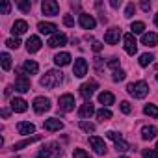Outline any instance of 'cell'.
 <instances>
[{"mask_svg": "<svg viewBox=\"0 0 158 158\" xmlns=\"http://www.w3.org/2000/svg\"><path fill=\"white\" fill-rule=\"evenodd\" d=\"M61 82H63V74H61V71H56V69L48 71L45 76H41V80H39V84L43 88H47V89H52V88L60 86Z\"/></svg>", "mask_w": 158, "mask_h": 158, "instance_id": "1", "label": "cell"}, {"mask_svg": "<svg viewBox=\"0 0 158 158\" xmlns=\"http://www.w3.org/2000/svg\"><path fill=\"white\" fill-rule=\"evenodd\" d=\"M127 91H128V95H132L134 99H143V97H147V93H149V84L143 82V80L132 82V84L127 86Z\"/></svg>", "mask_w": 158, "mask_h": 158, "instance_id": "2", "label": "cell"}, {"mask_svg": "<svg viewBox=\"0 0 158 158\" xmlns=\"http://www.w3.org/2000/svg\"><path fill=\"white\" fill-rule=\"evenodd\" d=\"M63 151L58 143H48L45 147H41V151L37 152V158H50V156H61Z\"/></svg>", "mask_w": 158, "mask_h": 158, "instance_id": "3", "label": "cell"}, {"mask_svg": "<svg viewBox=\"0 0 158 158\" xmlns=\"http://www.w3.org/2000/svg\"><path fill=\"white\" fill-rule=\"evenodd\" d=\"M73 74L76 78H84L88 74V61L84 58H76L74 60V67H73Z\"/></svg>", "mask_w": 158, "mask_h": 158, "instance_id": "4", "label": "cell"}, {"mask_svg": "<svg viewBox=\"0 0 158 158\" xmlns=\"http://www.w3.org/2000/svg\"><path fill=\"white\" fill-rule=\"evenodd\" d=\"M123 43H125V50H127L128 56H134L138 52V43H136L134 34H125L123 35Z\"/></svg>", "mask_w": 158, "mask_h": 158, "instance_id": "5", "label": "cell"}, {"mask_svg": "<svg viewBox=\"0 0 158 158\" xmlns=\"http://www.w3.org/2000/svg\"><path fill=\"white\" fill-rule=\"evenodd\" d=\"M99 86H97V82L95 80H91V82H86V84H82L80 86V95L86 99V102H89L91 101V97H93V93H95V89H97Z\"/></svg>", "mask_w": 158, "mask_h": 158, "instance_id": "6", "label": "cell"}, {"mask_svg": "<svg viewBox=\"0 0 158 158\" xmlns=\"http://www.w3.org/2000/svg\"><path fill=\"white\" fill-rule=\"evenodd\" d=\"M41 10H43L45 15H50V17L60 13V6H58V2H54V0H43V2H41Z\"/></svg>", "mask_w": 158, "mask_h": 158, "instance_id": "7", "label": "cell"}, {"mask_svg": "<svg viewBox=\"0 0 158 158\" xmlns=\"http://www.w3.org/2000/svg\"><path fill=\"white\" fill-rule=\"evenodd\" d=\"M58 104H60V110H63V112H73V110H74V97H73L71 93H65V95L60 97Z\"/></svg>", "mask_w": 158, "mask_h": 158, "instance_id": "8", "label": "cell"}, {"mask_svg": "<svg viewBox=\"0 0 158 158\" xmlns=\"http://www.w3.org/2000/svg\"><path fill=\"white\" fill-rule=\"evenodd\" d=\"M15 89L19 93L30 91V78L26 74H17V78H15Z\"/></svg>", "mask_w": 158, "mask_h": 158, "instance_id": "9", "label": "cell"}, {"mask_svg": "<svg viewBox=\"0 0 158 158\" xmlns=\"http://www.w3.org/2000/svg\"><path fill=\"white\" fill-rule=\"evenodd\" d=\"M89 145L93 147V151H95L97 154H106V151H108L104 139H101L99 136H89Z\"/></svg>", "mask_w": 158, "mask_h": 158, "instance_id": "10", "label": "cell"}, {"mask_svg": "<svg viewBox=\"0 0 158 158\" xmlns=\"http://www.w3.org/2000/svg\"><path fill=\"white\" fill-rule=\"evenodd\" d=\"M34 110H35L37 114L48 112V110H50V101L45 99V97H35V99H34Z\"/></svg>", "mask_w": 158, "mask_h": 158, "instance_id": "11", "label": "cell"}, {"mask_svg": "<svg viewBox=\"0 0 158 158\" xmlns=\"http://www.w3.org/2000/svg\"><path fill=\"white\" fill-rule=\"evenodd\" d=\"M43 128H45V130H48V132H58V130H61V128H63V123H61L58 117H50V119H45Z\"/></svg>", "mask_w": 158, "mask_h": 158, "instance_id": "12", "label": "cell"}, {"mask_svg": "<svg viewBox=\"0 0 158 158\" xmlns=\"http://www.w3.org/2000/svg\"><path fill=\"white\" fill-rule=\"evenodd\" d=\"M78 24H80L84 30H93L95 24H97V21L91 15H88V13H80V17H78Z\"/></svg>", "mask_w": 158, "mask_h": 158, "instance_id": "13", "label": "cell"}, {"mask_svg": "<svg viewBox=\"0 0 158 158\" xmlns=\"http://www.w3.org/2000/svg\"><path fill=\"white\" fill-rule=\"evenodd\" d=\"M65 43H67V35L58 32V34L50 35V39H48V43H47V45H48L50 48H56V47H63Z\"/></svg>", "mask_w": 158, "mask_h": 158, "instance_id": "14", "label": "cell"}, {"mask_svg": "<svg viewBox=\"0 0 158 158\" xmlns=\"http://www.w3.org/2000/svg\"><path fill=\"white\" fill-rule=\"evenodd\" d=\"M119 37H121V30H119V28H110V30L104 34V41H106L108 45H115V43L119 41Z\"/></svg>", "mask_w": 158, "mask_h": 158, "instance_id": "15", "label": "cell"}, {"mask_svg": "<svg viewBox=\"0 0 158 158\" xmlns=\"http://www.w3.org/2000/svg\"><path fill=\"white\" fill-rule=\"evenodd\" d=\"M37 30H39L41 34H45V35H54V34H58V32H56L58 26H56L54 23H39V24H37Z\"/></svg>", "mask_w": 158, "mask_h": 158, "instance_id": "16", "label": "cell"}, {"mask_svg": "<svg viewBox=\"0 0 158 158\" xmlns=\"http://www.w3.org/2000/svg\"><path fill=\"white\" fill-rule=\"evenodd\" d=\"M26 108H28V102H26L24 99H21V97L11 99V110H13V112L23 114V112H26Z\"/></svg>", "mask_w": 158, "mask_h": 158, "instance_id": "17", "label": "cell"}, {"mask_svg": "<svg viewBox=\"0 0 158 158\" xmlns=\"http://www.w3.org/2000/svg\"><path fill=\"white\" fill-rule=\"evenodd\" d=\"M41 39L37 37V35H30L28 37V41H26V50L28 52H37L39 48H41Z\"/></svg>", "mask_w": 158, "mask_h": 158, "instance_id": "18", "label": "cell"}, {"mask_svg": "<svg viewBox=\"0 0 158 158\" xmlns=\"http://www.w3.org/2000/svg\"><path fill=\"white\" fill-rule=\"evenodd\" d=\"M93 114H95V108H93L91 101H89V102H86V104H82V106H80V110H78V117H80V119L91 117Z\"/></svg>", "mask_w": 158, "mask_h": 158, "instance_id": "19", "label": "cell"}, {"mask_svg": "<svg viewBox=\"0 0 158 158\" xmlns=\"http://www.w3.org/2000/svg\"><path fill=\"white\" fill-rule=\"evenodd\" d=\"M141 43H143L145 47H156V45H158V34H154V32L143 34V35H141Z\"/></svg>", "mask_w": 158, "mask_h": 158, "instance_id": "20", "label": "cell"}, {"mask_svg": "<svg viewBox=\"0 0 158 158\" xmlns=\"http://www.w3.org/2000/svg\"><path fill=\"white\" fill-rule=\"evenodd\" d=\"M26 30H28V23L26 21H15L13 26H11L13 35H23V34H26Z\"/></svg>", "mask_w": 158, "mask_h": 158, "instance_id": "21", "label": "cell"}, {"mask_svg": "<svg viewBox=\"0 0 158 158\" xmlns=\"http://www.w3.org/2000/svg\"><path fill=\"white\" fill-rule=\"evenodd\" d=\"M54 63H56L58 67L69 65V63H71V54H69V52H60V54H56V56H54Z\"/></svg>", "mask_w": 158, "mask_h": 158, "instance_id": "22", "label": "cell"}, {"mask_svg": "<svg viewBox=\"0 0 158 158\" xmlns=\"http://www.w3.org/2000/svg\"><path fill=\"white\" fill-rule=\"evenodd\" d=\"M17 130H19V134L26 136V134H34V132H35V127H34V123H28V121H21V123L17 125Z\"/></svg>", "mask_w": 158, "mask_h": 158, "instance_id": "23", "label": "cell"}, {"mask_svg": "<svg viewBox=\"0 0 158 158\" xmlns=\"http://www.w3.org/2000/svg\"><path fill=\"white\" fill-rule=\"evenodd\" d=\"M141 138H143L145 141L154 139V138H156V128H154L152 125H145V127L141 128Z\"/></svg>", "mask_w": 158, "mask_h": 158, "instance_id": "24", "label": "cell"}, {"mask_svg": "<svg viewBox=\"0 0 158 158\" xmlns=\"http://www.w3.org/2000/svg\"><path fill=\"white\" fill-rule=\"evenodd\" d=\"M23 69H24V73L26 74H37V71H39V65H37V61H34V60H26L24 61V65H23Z\"/></svg>", "mask_w": 158, "mask_h": 158, "instance_id": "25", "label": "cell"}, {"mask_svg": "<svg viewBox=\"0 0 158 158\" xmlns=\"http://www.w3.org/2000/svg\"><path fill=\"white\" fill-rule=\"evenodd\" d=\"M39 139H41V136H32V138H26V139H23V141L15 143V145H13V149H15V151H21V149H24V147H28V145H32V143H35V141H39Z\"/></svg>", "mask_w": 158, "mask_h": 158, "instance_id": "26", "label": "cell"}, {"mask_svg": "<svg viewBox=\"0 0 158 158\" xmlns=\"http://www.w3.org/2000/svg\"><path fill=\"white\" fill-rule=\"evenodd\" d=\"M114 101H115V97H114V93H110V91H102V93L99 95V102L104 104V106L114 104Z\"/></svg>", "mask_w": 158, "mask_h": 158, "instance_id": "27", "label": "cell"}, {"mask_svg": "<svg viewBox=\"0 0 158 158\" xmlns=\"http://www.w3.org/2000/svg\"><path fill=\"white\" fill-rule=\"evenodd\" d=\"M115 149H117V152H127V151H130V145L123 138H117L115 139Z\"/></svg>", "mask_w": 158, "mask_h": 158, "instance_id": "28", "label": "cell"}, {"mask_svg": "<svg viewBox=\"0 0 158 158\" xmlns=\"http://www.w3.org/2000/svg\"><path fill=\"white\" fill-rule=\"evenodd\" d=\"M143 114H145V115H149V117H158V108H156L154 104H145Z\"/></svg>", "mask_w": 158, "mask_h": 158, "instance_id": "29", "label": "cell"}, {"mask_svg": "<svg viewBox=\"0 0 158 158\" xmlns=\"http://www.w3.org/2000/svg\"><path fill=\"white\" fill-rule=\"evenodd\" d=\"M0 58H2V69L4 71H10L11 69V56L8 52H2V56H0Z\"/></svg>", "mask_w": 158, "mask_h": 158, "instance_id": "30", "label": "cell"}, {"mask_svg": "<svg viewBox=\"0 0 158 158\" xmlns=\"http://www.w3.org/2000/svg\"><path fill=\"white\" fill-rule=\"evenodd\" d=\"M17 8H19L23 13H28V11L32 10V2H30V0H19V2H17Z\"/></svg>", "mask_w": 158, "mask_h": 158, "instance_id": "31", "label": "cell"}, {"mask_svg": "<svg viewBox=\"0 0 158 158\" xmlns=\"http://www.w3.org/2000/svg\"><path fill=\"white\" fill-rule=\"evenodd\" d=\"M130 30H132V34H143L145 24H143L141 21H134V23L130 24Z\"/></svg>", "mask_w": 158, "mask_h": 158, "instance_id": "32", "label": "cell"}, {"mask_svg": "<svg viewBox=\"0 0 158 158\" xmlns=\"http://www.w3.org/2000/svg\"><path fill=\"white\" fill-rule=\"evenodd\" d=\"M97 117H99V121H108V119H112V112L108 110V108H102V110H99L97 112Z\"/></svg>", "mask_w": 158, "mask_h": 158, "instance_id": "33", "label": "cell"}, {"mask_svg": "<svg viewBox=\"0 0 158 158\" xmlns=\"http://www.w3.org/2000/svg\"><path fill=\"white\" fill-rule=\"evenodd\" d=\"M152 60H154L152 54H141V56H139V65H141V67H147V65L152 63Z\"/></svg>", "mask_w": 158, "mask_h": 158, "instance_id": "34", "label": "cell"}, {"mask_svg": "<svg viewBox=\"0 0 158 158\" xmlns=\"http://www.w3.org/2000/svg\"><path fill=\"white\" fill-rule=\"evenodd\" d=\"M78 127H80L84 132H88V134L95 132V125L93 123H88V121H80V123H78Z\"/></svg>", "mask_w": 158, "mask_h": 158, "instance_id": "35", "label": "cell"}, {"mask_svg": "<svg viewBox=\"0 0 158 158\" xmlns=\"http://www.w3.org/2000/svg\"><path fill=\"white\" fill-rule=\"evenodd\" d=\"M114 82H123L125 78H127V73L125 71H121V69H117V71H114Z\"/></svg>", "mask_w": 158, "mask_h": 158, "instance_id": "36", "label": "cell"}, {"mask_svg": "<svg viewBox=\"0 0 158 158\" xmlns=\"http://www.w3.org/2000/svg\"><path fill=\"white\" fill-rule=\"evenodd\" d=\"M141 156L143 158H158V152H156V149H143Z\"/></svg>", "mask_w": 158, "mask_h": 158, "instance_id": "37", "label": "cell"}, {"mask_svg": "<svg viewBox=\"0 0 158 158\" xmlns=\"http://www.w3.org/2000/svg\"><path fill=\"white\" fill-rule=\"evenodd\" d=\"M10 10H11V2L4 0L2 6H0V13H2V15H10Z\"/></svg>", "mask_w": 158, "mask_h": 158, "instance_id": "38", "label": "cell"}, {"mask_svg": "<svg viewBox=\"0 0 158 158\" xmlns=\"http://www.w3.org/2000/svg\"><path fill=\"white\" fill-rule=\"evenodd\" d=\"M73 158H89V154H88L84 149H74V152H73Z\"/></svg>", "mask_w": 158, "mask_h": 158, "instance_id": "39", "label": "cell"}, {"mask_svg": "<svg viewBox=\"0 0 158 158\" xmlns=\"http://www.w3.org/2000/svg\"><path fill=\"white\" fill-rule=\"evenodd\" d=\"M134 11H136V6L130 2V4L127 6V10H125V17H127V19H130V17L134 15Z\"/></svg>", "mask_w": 158, "mask_h": 158, "instance_id": "40", "label": "cell"}, {"mask_svg": "<svg viewBox=\"0 0 158 158\" xmlns=\"http://www.w3.org/2000/svg\"><path fill=\"white\" fill-rule=\"evenodd\" d=\"M6 45H8L10 48H19V47H21V41L15 37V39H8V41H6Z\"/></svg>", "mask_w": 158, "mask_h": 158, "instance_id": "41", "label": "cell"}, {"mask_svg": "<svg viewBox=\"0 0 158 158\" xmlns=\"http://www.w3.org/2000/svg\"><path fill=\"white\" fill-rule=\"evenodd\" d=\"M121 112H123V114H130V112H132V106H130L128 101H123V102H121Z\"/></svg>", "mask_w": 158, "mask_h": 158, "instance_id": "42", "label": "cell"}, {"mask_svg": "<svg viewBox=\"0 0 158 158\" xmlns=\"http://www.w3.org/2000/svg\"><path fill=\"white\" fill-rule=\"evenodd\" d=\"M108 67L114 69V71H117V67H119V60H117V58H110V60H108Z\"/></svg>", "mask_w": 158, "mask_h": 158, "instance_id": "43", "label": "cell"}, {"mask_svg": "<svg viewBox=\"0 0 158 158\" xmlns=\"http://www.w3.org/2000/svg\"><path fill=\"white\" fill-rule=\"evenodd\" d=\"M63 24L69 26V28H73V26H74V19H73L71 15H65V17H63Z\"/></svg>", "mask_w": 158, "mask_h": 158, "instance_id": "44", "label": "cell"}, {"mask_svg": "<svg viewBox=\"0 0 158 158\" xmlns=\"http://www.w3.org/2000/svg\"><path fill=\"white\" fill-rule=\"evenodd\" d=\"M102 47H104V45H102V43H99V41H93V45H91V48H93L95 52H101V50H102Z\"/></svg>", "mask_w": 158, "mask_h": 158, "instance_id": "45", "label": "cell"}, {"mask_svg": "<svg viewBox=\"0 0 158 158\" xmlns=\"http://www.w3.org/2000/svg\"><path fill=\"white\" fill-rule=\"evenodd\" d=\"M141 10H143V11H149V10H151V4H149V2H141Z\"/></svg>", "mask_w": 158, "mask_h": 158, "instance_id": "46", "label": "cell"}, {"mask_svg": "<svg viewBox=\"0 0 158 158\" xmlns=\"http://www.w3.org/2000/svg\"><path fill=\"white\" fill-rule=\"evenodd\" d=\"M119 4H121V2H117V0H112V2H110L112 8H119Z\"/></svg>", "mask_w": 158, "mask_h": 158, "instance_id": "47", "label": "cell"}, {"mask_svg": "<svg viewBox=\"0 0 158 158\" xmlns=\"http://www.w3.org/2000/svg\"><path fill=\"white\" fill-rule=\"evenodd\" d=\"M11 89H13L11 86H8V88H6V91H4V93H6V97H10V95H11Z\"/></svg>", "mask_w": 158, "mask_h": 158, "instance_id": "48", "label": "cell"}, {"mask_svg": "<svg viewBox=\"0 0 158 158\" xmlns=\"http://www.w3.org/2000/svg\"><path fill=\"white\" fill-rule=\"evenodd\" d=\"M2 117H10V110H8V108L2 110Z\"/></svg>", "mask_w": 158, "mask_h": 158, "instance_id": "49", "label": "cell"}, {"mask_svg": "<svg viewBox=\"0 0 158 158\" xmlns=\"http://www.w3.org/2000/svg\"><path fill=\"white\" fill-rule=\"evenodd\" d=\"M154 24H156V26H158V13H156V15H154Z\"/></svg>", "mask_w": 158, "mask_h": 158, "instance_id": "50", "label": "cell"}, {"mask_svg": "<svg viewBox=\"0 0 158 158\" xmlns=\"http://www.w3.org/2000/svg\"><path fill=\"white\" fill-rule=\"evenodd\" d=\"M119 158H128V156H119Z\"/></svg>", "mask_w": 158, "mask_h": 158, "instance_id": "51", "label": "cell"}, {"mask_svg": "<svg viewBox=\"0 0 158 158\" xmlns=\"http://www.w3.org/2000/svg\"><path fill=\"white\" fill-rule=\"evenodd\" d=\"M156 152H158V143H156Z\"/></svg>", "mask_w": 158, "mask_h": 158, "instance_id": "52", "label": "cell"}, {"mask_svg": "<svg viewBox=\"0 0 158 158\" xmlns=\"http://www.w3.org/2000/svg\"><path fill=\"white\" fill-rule=\"evenodd\" d=\"M156 80H158V74H156Z\"/></svg>", "mask_w": 158, "mask_h": 158, "instance_id": "53", "label": "cell"}]
</instances>
